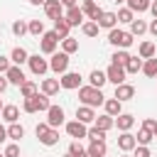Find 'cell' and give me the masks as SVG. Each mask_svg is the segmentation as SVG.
Listing matches in <instances>:
<instances>
[{"instance_id": "obj_60", "label": "cell", "mask_w": 157, "mask_h": 157, "mask_svg": "<svg viewBox=\"0 0 157 157\" xmlns=\"http://www.w3.org/2000/svg\"><path fill=\"white\" fill-rule=\"evenodd\" d=\"M155 137H157V132H155Z\"/></svg>"}, {"instance_id": "obj_41", "label": "cell", "mask_w": 157, "mask_h": 157, "mask_svg": "<svg viewBox=\"0 0 157 157\" xmlns=\"http://www.w3.org/2000/svg\"><path fill=\"white\" fill-rule=\"evenodd\" d=\"M115 17H118V22H123V25H130L132 20H135V15L128 10V7H123V10H118L115 12Z\"/></svg>"}, {"instance_id": "obj_30", "label": "cell", "mask_w": 157, "mask_h": 157, "mask_svg": "<svg viewBox=\"0 0 157 157\" xmlns=\"http://www.w3.org/2000/svg\"><path fill=\"white\" fill-rule=\"evenodd\" d=\"M7 137L15 140V142H20V140L25 137V128H22L20 123H10V128H7Z\"/></svg>"}, {"instance_id": "obj_20", "label": "cell", "mask_w": 157, "mask_h": 157, "mask_svg": "<svg viewBox=\"0 0 157 157\" xmlns=\"http://www.w3.org/2000/svg\"><path fill=\"white\" fill-rule=\"evenodd\" d=\"M115 120V125H118V130L120 132H130V128L135 125V118L130 115V113H120L118 118H113Z\"/></svg>"}, {"instance_id": "obj_54", "label": "cell", "mask_w": 157, "mask_h": 157, "mask_svg": "<svg viewBox=\"0 0 157 157\" xmlns=\"http://www.w3.org/2000/svg\"><path fill=\"white\" fill-rule=\"evenodd\" d=\"M29 2H32V5H44L47 0H29Z\"/></svg>"}, {"instance_id": "obj_34", "label": "cell", "mask_w": 157, "mask_h": 157, "mask_svg": "<svg viewBox=\"0 0 157 157\" xmlns=\"http://www.w3.org/2000/svg\"><path fill=\"white\" fill-rule=\"evenodd\" d=\"M147 32V22L145 20H132L130 22V34L132 37H140V34H145Z\"/></svg>"}, {"instance_id": "obj_3", "label": "cell", "mask_w": 157, "mask_h": 157, "mask_svg": "<svg viewBox=\"0 0 157 157\" xmlns=\"http://www.w3.org/2000/svg\"><path fill=\"white\" fill-rule=\"evenodd\" d=\"M34 135H37L39 142L47 145V147H52V145L59 142V130H56V128H49L47 123H39V125L34 128Z\"/></svg>"}, {"instance_id": "obj_33", "label": "cell", "mask_w": 157, "mask_h": 157, "mask_svg": "<svg viewBox=\"0 0 157 157\" xmlns=\"http://www.w3.org/2000/svg\"><path fill=\"white\" fill-rule=\"evenodd\" d=\"M137 54H140V59H152L155 56V42H142L137 47Z\"/></svg>"}, {"instance_id": "obj_35", "label": "cell", "mask_w": 157, "mask_h": 157, "mask_svg": "<svg viewBox=\"0 0 157 157\" xmlns=\"http://www.w3.org/2000/svg\"><path fill=\"white\" fill-rule=\"evenodd\" d=\"M61 52H64V54H74V52H78V39H74V37L61 39Z\"/></svg>"}, {"instance_id": "obj_22", "label": "cell", "mask_w": 157, "mask_h": 157, "mask_svg": "<svg viewBox=\"0 0 157 157\" xmlns=\"http://www.w3.org/2000/svg\"><path fill=\"white\" fill-rule=\"evenodd\" d=\"M59 88H61V86H59V78H44V81H42V93H44V96H49V98H52V96H56V93H59Z\"/></svg>"}, {"instance_id": "obj_31", "label": "cell", "mask_w": 157, "mask_h": 157, "mask_svg": "<svg viewBox=\"0 0 157 157\" xmlns=\"http://www.w3.org/2000/svg\"><path fill=\"white\" fill-rule=\"evenodd\" d=\"M105 142H91L88 147H86V155H91V157H105Z\"/></svg>"}, {"instance_id": "obj_48", "label": "cell", "mask_w": 157, "mask_h": 157, "mask_svg": "<svg viewBox=\"0 0 157 157\" xmlns=\"http://www.w3.org/2000/svg\"><path fill=\"white\" fill-rule=\"evenodd\" d=\"M10 66H12V61H10L7 56H0V74H2V76H5V71H7Z\"/></svg>"}, {"instance_id": "obj_12", "label": "cell", "mask_w": 157, "mask_h": 157, "mask_svg": "<svg viewBox=\"0 0 157 157\" xmlns=\"http://www.w3.org/2000/svg\"><path fill=\"white\" fill-rule=\"evenodd\" d=\"M5 78H7V83H12V86H22V83L27 81V78H25V74H22V69H20V66H15V64L5 71Z\"/></svg>"}, {"instance_id": "obj_2", "label": "cell", "mask_w": 157, "mask_h": 157, "mask_svg": "<svg viewBox=\"0 0 157 157\" xmlns=\"http://www.w3.org/2000/svg\"><path fill=\"white\" fill-rule=\"evenodd\" d=\"M52 103H49V96H44V93H34L32 98H25V103H22V110L25 113H39V110H44L47 113V108H49Z\"/></svg>"}, {"instance_id": "obj_24", "label": "cell", "mask_w": 157, "mask_h": 157, "mask_svg": "<svg viewBox=\"0 0 157 157\" xmlns=\"http://www.w3.org/2000/svg\"><path fill=\"white\" fill-rule=\"evenodd\" d=\"M88 81H91L88 86H93V88H103V83H105L108 78H105V71H101V69H93V71L88 74Z\"/></svg>"}, {"instance_id": "obj_7", "label": "cell", "mask_w": 157, "mask_h": 157, "mask_svg": "<svg viewBox=\"0 0 157 157\" xmlns=\"http://www.w3.org/2000/svg\"><path fill=\"white\" fill-rule=\"evenodd\" d=\"M27 64H29V71H32L34 76H44V74L49 71V61L42 59L39 54H32V56L27 59Z\"/></svg>"}, {"instance_id": "obj_47", "label": "cell", "mask_w": 157, "mask_h": 157, "mask_svg": "<svg viewBox=\"0 0 157 157\" xmlns=\"http://www.w3.org/2000/svg\"><path fill=\"white\" fill-rule=\"evenodd\" d=\"M132 152H135L132 157H152V155H150V147H145V145H137Z\"/></svg>"}, {"instance_id": "obj_26", "label": "cell", "mask_w": 157, "mask_h": 157, "mask_svg": "<svg viewBox=\"0 0 157 157\" xmlns=\"http://www.w3.org/2000/svg\"><path fill=\"white\" fill-rule=\"evenodd\" d=\"M140 71H142L145 76H150V78H157V56H152V59H145Z\"/></svg>"}, {"instance_id": "obj_37", "label": "cell", "mask_w": 157, "mask_h": 157, "mask_svg": "<svg viewBox=\"0 0 157 157\" xmlns=\"http://www.w3.org/2000/svg\"><path fill=\"white\" fill-rule=\"evenodd\" d=\"M128 59H130V54H128V49H118L113 56H110V64H118V66H125L128 64Z\"/></svg>"}, {"instance_id": "obj_43", "label": "cell", "mask_w": 157, "mask_h": 157, "mask_svg": "<svg viewBox=\"0 0 157 157\" xmlns=\"http://www.w3.org/2000/svg\"><path fill=\"white\" fill-rule=\"evenodd\" d=\"M12 34H15V37H22V34H27V22H22V20L12 22Z\"/></svg>"}, {"instance_id": "obj_40", "label": "cell", "mask_w": 157, "mask_h": 157, "mask_svg": "<svg viewBox=\"0 0 157 157\" xmlns=\"http://www.w3.org/2000/svg\"><path fill=\"white\" fill-rule=\"evenodd\" d=\"M86 137H88L91 142H105V132H103V130H98V128H88Z\"/></svg>"}, {"instance_id": "obj_36", "label": "cell", "mask_w": 157, "mask_h": 157, "mask_svg": "<svg viewBox=\"0 0 157 157\" xmlns=\"http://www.w3.org/2000/svg\"><path fill=\"white\" fill-rule=\"evenodd\" d=\"M123 69H125V74H137V71L142 69V59H140V56H130Z\"/></svg>"}, {"instance_id": "obj_50", "label": "cell", "mask_w": 157, "mask_h": 157, "mask_svg": "<svg viewBox=\"0 0 157 157\" xmlns=\"http://www.w3.org/2000/svg\"><path fill=\"white\" fill-rule=\"evenodd\" d=\"M59 2H61V7H66V10H69V7H76V0H59Z\"/></svg>"}, {"instance_id": "obj_29", "label": "cell", "mask_w": 157, "mask_h": 157, "mask_svg": "<svg viewBox=\"0 0 157 157\" xmlns=\"http://www.w3.org/2000/svg\"><path fill=\"white\" fill-rule=\"evenodd\" d=\"M17 118H20V108L17 105H5L2 108V120L5 123H17Z\"/></svg>"}, {"instance_id": "obj_55", "label": "cell", "mask_w": 157, "mask_h": 157, "mask_svg": "<svg viewBox=\"0 0 157 157\" xmlns=\"http://www.w3.org/2000/svg\"><path fill=\"white\" fill-rule=\"evenodd\" d=\"M2 108H5V103H2V98H0V113H2Z\"/></svg>"}, {"instance_id": "obj_45", "label": "cell", "mask_w": 157, "mask_h": 157, "mask_svg": "<svg viewBox=\"0 0 157 157\" xmlns=\"http://www.w3.org/2000/svg\"><path fill=\"white\" fill-rule=\"evenodd\" d=\"M2 155H5V157H20V145H17V142H10Z\"/></svg>"}, {"instance_id": "obj_32", "label": "cell", "mask_w": 157, "mask_h": 157, "mask_svg": "<svg viewBox=\"0 0 157 157\" xmlns=\"http://www.w3.org/2000/svg\"><path fill=\"white\" fill-rule=\"evenodd\" d=\"M27 32L34 34V37H42L47 29H44V22H42V20H29V22H27Z\"/></svg>"}, {"instance_id": "obj_14", "label": "cell", "mask_w": 157, "mask_h": 157, "mask_svg": "<svg viewBox=\"0 0 157 157\" xmlns=\"http://www.w3.org/2000/svg\"><path fill=\"white\" fill-rule=\"evenodd\" d=\"M44 12H47L49 20H59V17H64V7H61L59 0H47V2H44Z\"/></svg>"}, {"instance_id": "obj_5", "label": "cell", "mask_w": 157, "mask_h": 157, "mask_svg": "<svg viewBox=\"0 0 157 157\" xmlns=\"http://www.w3.org/2000/svg\"><path fill=\"white\" fill-rule=\"evenodd\" d=\"M39 39H42V42H39V49H42V54H49V56H52V54L56 52V44L61 42V39L56 37V32H54V29L44 32V34H42Z\"/></svg>"}, {"instance_id": "obj_28", "label": "cell", "mask_w": 157, "mask_h": 157, "mask_svg": "<svg viewBox=\"0 0 157 157\" xmlns=\"http://www.w3.org/2000/svg\"><path fill=\"white\" fill-rule=\"evenodd\" d=\"M128 2V10L135 15V12H145V10H150V2L152 0H125Z\"/></svg>"}, {"instance_id": "obj_6", "label": "cell", "mask_w": 157, "mask_h": 157, "mask_svg": "<svg viewBox=\"0 0 157 157\" xmlns=\"http://www.w3.org/2000/svg\"><path fill=\"white\" fill-rule=\"evenodd\" d=\"M49 69H52L54 74H66V69H69V54L54 52L52 59H49Z\"/></svg>"}, {"instance_id": "obj_1", "label": "cell", "mask_w": 157, "mask_h": 157, "mask_svg": "<svg viewBox=\"0 0 157 157\" xmlns=\"http://www.w3.org/2000/svg\"><path fill=\"white\" fill-rule=\"evenodd\" d=\"M78 101H81V105L96 108V105H103V103H105V96H103V91H101V88L81 86V88H78Z\"/></svg>"}, {"instance_id": "obj_53", "label": "cell", "mask_w": 157, "mask_h": 157, "mask_svg": "<svg viewBox=\"0 0 157 157\" xmlns=\"http://www.w3.org/2000/svg\"><path fill=\"white\" fill-rule=\"evenodd\" d=\"M150 12L157 17V0H152V2H150Z\"/></svg>"}, {"instance_id": "obj_52", "label": "cell", "mask_w": 157, "mask_h": 157, "mask_svg": "<svg viewBox=\"0 0 157 157\" xmlns=\"http://www.w3.org/2000/svg\"><path fill=\"white\" fill-rule=\"evenodd\" d=\"M5 88H7V78L0 76V93H5Z\"/></svg>"}, {"instance_id": "obj_39", "label": "cell", "mask_w": 157, "mask_h": 157, "mask_svg": "<svg viewBox=\"0 0 157 157\" xmlns=\"http://www.w3.org/2000/svg\"><path fill=\"white\" fill-rule=\"evenodd\" d=\"M152 137H155V135H152L150 130H145V128H140V130H137V135H135L137 145H145V147H147V145L152 142Z\"/></svg>"}, {"instance_id": "obj_58", "label": "cell", "mask_w": 157, "mask_h": 157, "mask_svg": "<svg viewBox=\"0 0 157 157\" xmlns=\"http://www.w3.org/2000/svg\"><path fill=\"white\" fill-rule=\"evenodd\" d=\"M115 2H125V0H115Z\"/></svg>"}, {"instance_id": "obj_15", "label": "cell", "mask_w": 157, "mask_h": 157, "mask_svg": "<svg viewBox=\"0 0 157 157\" xmlns=\"http://www.w3.org/2000/svg\"><path fill=\"white\" fill-rule=\"evenodd\" d=\"M118 147H120L123 152H132V150L137 147L135 135H132V132H120V137H118Z\"/></svg>"}, {"instance_id": "obj_18", "label": "cell", "mask_w": 157, "mask_h": 157, "mask_svg": "<svg viewBox=\"0 0 157 157\" xmlns=\"http://www.w3.org/2000/svg\"><path fill=\"white\" fill-rule=\"evenodd\" d=\"M103 108H105V115H110V118H118V115L123 113V103H120L118 98H105Z\"/></svg>"}, {"instance_id": "obj_49", "label": "cell", "mask_w": 157, "mask_h": 157, "mask_svg": "<svg viewBox=\"0 0 157 157\" xmlns=\"http://www.w3.org/2000/svg\"><path fill=\"white\" fill-rule=\"evenodd\" d=\"M147 29H150V32H152V34L157 37V17H155V20H152V22L147 25Z\"/></svg>"}, {"instance_id": "obj_13", "label": "cell", "mask_w": 157, "mask_h": 157, "mask_svg": "<svg viewBox=\"0 0 157 157\" xmlns=\"http://www.w3.org/2000/svg\"><path fill=\"white\" fill-rule=\"evenodd\" d=\"M66 132H69V137H74V140H81V137H86L88 128H86L83 123H78V120H71V123H66Z\"/></svg>"}, {"instance_id": "obj_19", "label": "cell", "mask_w": 157, "mask_h": 157, "mask_svg": "<svg viewBox=\"0 0 157 157\" xmlns=\"http://www.w3.org/2000/svg\"><path fill=\"white\" fill-rule=\"evenodd\" d=\"M76 120H78V123H83V125L93 123V120H96L93 108H88V105H78V108H76Z\"/></svg>"}, {"instance_id": "obj_23", "label": "cell", "mask_w": 157, "mask_h": 157, "mask_svg": "<svg viewBox=\"0 0 157 157\" xmlns=\"http://www.w3.org/2000/svg\"><path fill=\"white\" fill-rule=\"evenodd\" d=\"M27 59H29V54H27V49H22V47H15V49H12V54H10V61H12L15 66L27 64Z\"/></svg>"}, {"instance_id": "obj_21", "label": "cell", "mask_w": 157, "mask_h": 157, "mask_svg": "<svg viewBox=\"0 0 157 157\" xmlns=\"http://www.w3.org/2000/svg\"><path fill=\"white\" fill-rule=\"evenodd\" d=\"M96 25L98 27H105V29H113V27H118V17H115V12H105L103 10V15L98 17Z\"/></svg>"}, {"instance_id": "obj_38", "label": "cell", "mask_w": 157, "mask_h": 157, "mask_svg": "<svg viewBox=\"0 0 157 157\" xmlns=\"http://www.w3.org/2000/svg\"><path fill=\"white\" fill-rule=\"evenodd\" d=\"M20 93H22V98H32V96L37 93V83H34V81H25V83L20 86Z\"/></svg>"}, {"instance_id": "obj_59", "label": "cell", "mask_w": 157, "mask_h": 157, "mask_svg": "<svg viewBox=\"0 0 157 157\" xmlns=\"http://www.w3.org/2000/svg\"><path fill=\"white\" fill-rule=\"evenodd\" d=\"M123 157H130V155H128V152H125V155H123Z\"/></svg>"}, {"instance_id": "obj_42", "label": "cell", "mask_w": 157, "mask_h": 157, "mask_svg": "<svg viewBox=\"0 0 157 157\" xmlns=\"http://www.w3.org/2000/svg\"><path fill=\"white\" fill-rule=\"evenodd\" d=\"M98 29H101V27H98L96 22H83V25H81V32H83L86 37H96Z\"/></svg>"}, {"instance_id": "obj_4", "label": "cell", "mask_w": 157, "mask_h": 157, "mask_svg": "<svg viewBox=\"0 0 157 157\" xmlns=\"http://www.w3.org/2000/svg\"><path fill=\"white\" fill-rule=\"evenodd\" d=\"M108 42H110L113 47H118V49H128L135 39H132V34H130V32H123V29L113 27V29H108Z\"/></svg>"}, {"instance_id": "obj_51", "label": "cell", "mask_w": 157, "mask_h": 157, "mask_svg": "<svg viewBox=\"0 0 157 157\" xmlns=\"http://www.w3.org/2000/svg\"><path fill=\"white\" fill-rule=\"evenodd\" d=\"M5 140H7V128L0 125V142H5Z\"/></svg>"}, {"instance_id": "obj_57", "label": "cell", "mask_w": 157, "mask_h": 157, "mask_svg": "<svg viewBox=\"0 0 157 157\" xmlns=\"http://www.w3.org/2000/svg\"><path fill=\"white\" fill-rule=\"evenodd\" d=\"M83 157H91V155H86V152H83Z\"/></svg>"}, {"instance_id": "obj_27", "label": "cell", "mask_w": 157, "mask_h": 157, "mask_svg": "<svg viewBox=\"0 0 157 157\" xmlns=\"http://www.w3.org/2000/svg\"><path fill=\"white\" fill-rule=\"evenodd\" d=\"M69 29H71V27H69V22H66L64 17L54 20V32H56V37H59V39H66V37H69Z\"/></svg>"}, {"instance_id": "obj_61", "label": "cell", "mask_w": 157, "mask_h": 157, "mask_svg": "<svg viewBox=\"0 0 157 157\" xmlns=\"http://www.w3.org/2000/svg\"><path fill=\"white\" fill-rule=\"evenodd\" d=\"M0 157H5V155H0Z\"/></svg>"}, {"instance_id": "obj_8", "label": "cell", "mask_w": 157, "mask_h": 157, "mask_svg": "<svg viewBox=\"0 0 157 157\" xmlns=\"http://www.w3.org/2000/svg\"><path fill=\"white\" fill-rule=\"evenodd\" d=\"M59 86H61V88H66V91L81 88V74H78V71H66V74H61Z\"/></svg>"}, {"instance_id": "obj_9", "label": "cell", "mask_w": 157, "mask_h": 157, "mask_svg": "<svg viewBox=\"0 0 157 157\" xmlns=\"http://www.w3.org/2000/svg\"><path fill=\"white\" fill-rule=\"evenodd\" d=\"M47 125H49V128L64 125V108H61V105H49V108H47Z\"/></svg>"}, {"instance_id": "obj_11", "label": "cell", "mask_w": 157, "mask_h": 157, "mask_svg": "<svg viewBox=\"0 0 157 157\" xmlns=\"http://www.w3.org/2000/svg\"><path fill=\"white\" fill-rule=\"evenodd\" d=\"M81 12H83V17H88L91 22H98V17L103 15V10L93 2V0H83V5H81Z\"/></svg>"}, {"instance_id": "obj_44", "label": "cell", "mask_w": 157, "mask_h": 157, "mask_svg": "<svg viewBox=\"0 0 157 157\" xmlns=\"http://www.w3.org/2000/svg\"><path fill=\"white\" fill-rule=\"evenodd\" d=\"M69 152H71L74 157H83V152H86V147H83V145H81L78 140H74V142L69 145Z\"/></svg>"}, {"instance_id": "obj_25", "label": "cell", "mask_w": 157, "mask_h": 157, "mask_svg": "<svg viewBox=\"0 0 157 157\" xmlns=\"http://www.w3.org/2000/svg\"><path fill=\"white\" fill-rule=\"evenodd\" d=\"M113 125H115V120H113L110 115H105V113H103V115H96V120H93V128H98V130H103V132H108Z\"/></svg>"}, {"instance_id": "obj_10", "label": "cell", "mask_w": 157, "mask_h": 157, "mask_svg": "<svg viewBox=\"0 0 157 157\" xmlns=\"http://www.w3.org/2000/svg\"><path fill=\"white\" fill-rule=\"evenodd\" d=\"M125 69L123 66H118V64H110L108 69H105V78L110 81V83H115V86H120V83H125Z\"/></svg>"}, {"instance_id": "obj_17", "label": "cell", "mask_w": 157, "mask_h": 157, "mask_svg": "<svg viewBox=\"0 0 157 157\" xmlns=\"http://www.w3.org/2000/svg\"><path fill=\"white\" fill-rule=\"evenodd\" d=\"M132 96H135V86H130V83H120V86H115V96H113V98H118L120 103L130 101Z\"/></svg>"}, {"instance_id": "obj_46", "label": "cell", "mask_w": 157, "mask_h": 157, "mask_svg": "<svg viewBox=\"0 0 157 157\" xmlns=\"http://www.w3.org/2000/svg\"><path fill=\"white\" fill-rule=\"evenodd\" d=\"M142 128L155 135V132H157V120H155V118H145V120H142Z\"/></svg>"}, {"instance_id": "obj_16", "label": "cell", "mask_w": 157, "mask_h": 157, "mask_svg": "<svg viewBox=\"0 0 157 157\" xmlns=\"http://www.w3.org/2000/svg\"><path fill=\"white\" fill-rule=\"evenodd\" d=\"M64 20L69 22V27H78V25H83V12H81V7H69L66 15H64Z\"/></svg>"}, {"instance_id": "obj_56", "label": "cell", "mask_w": 157, "mask_h": 157, "mask_svg": "<svg viewBox=\"0 0 157 157\" xmlns=\"http://www.w3.org/2000/svg\"><path fill=\"white\" fill-rule=\"evenodd\" d=\"M64 157H74V155H71V152H66V155H64Z\"/></svg>"}]
</instances>
